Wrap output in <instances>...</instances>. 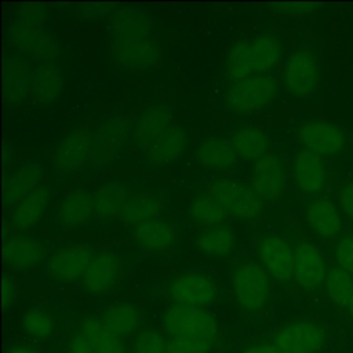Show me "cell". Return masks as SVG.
Segmentation results:
<instances>
[{"instance_id":"6da1fadb","label":"cell","mask_w":353,"mask_h":353,"mask_svg":"<svg viewBox=\"0 0 353 353\" xmlns=\"http://www.w3.org/2000/svg\"><path fill=\"white\" fill-rule=\"evenodd\" d=\"M109 50L113 62L123 70L153 69L160 61L161 48L149 14L135 6L116 10L109 22Z\"/></svg>"},{"instance_id":"7a4b0ae2","label":"cell","mask_w":353,"mask_h":353,"mask_svg":"<svg viewBox=\"0 0 353 353\" xmlns=\"http://www.w3.org/2000/svg\"><path fill=\"white\" fill-rule=\"evenodd\" d=\"M281 55V41L270 33H261L239 40L230 47L225 59V70L232 81L268 74L279 63Z\"/></svg>"},{"instance_id":"3957f363","label":"cell","mask_w":353,"mask_h":353,"mask_svg":"<svg viewBox=\"0 0 353 353\" xmlns=\"http://www.w3.org/2000/svg\"><path fill=\"white\" fill-rule=\"evenodd\" d=\"M279 94V83L272 74L244 77L226 88L225 106L236 114H252L268 108Z\"/></svg>"},{"instance_id":"277c9868","label":"cell","mask_w":353,"mask_h":353,"mask_svg":"<svg viewBox=\"0 0 353 353\" xmlns=\"http://www.w3.org/2000/svg\"><path fill=\"white\" fill-rule=\"evenodd\" d=\"M208 194L222 205L226 214L240 221L258 218L263 208V201L256 196L252 188L236 179L221 178L214 181Z\"/></svg>"},{"instance_id":"5b68a950","label":"cell","mask_w":353,"mask_h":353,"mask_svg":"<svg viewBox=\"0 0 353 353\" xmlns=\"http://www.w3.org/2000/svg\"><path fill=\"white\" fill-rule=\"evenodd\" d=\"M8 41L21 55L39 62H54L59 52V44L55 37L44 29V25L28 23L15 19L7 32Z\"/></svg>"},{"instance_id":"8992f818","label":"cell","mask_w":353,"mask_h":353,"mask_svg":"<svg viewBox=\"0 0 353 353\" xmlns=\"http://www.w3.org/2000/svg\"><path fill=\"white\" fill-rule=\"evenodd\" d=\"M232 288L239 306L248 313H256L266 305L270 294L269 273L262 265L243 263L233 273Z\"/></svg>"},{"instance_id":"52a82bcc","label":"cell","mask_w":353,"mask_h":353,"mask_svg":"<svg viewBox=\"0 0 353 353\" xmlns=\"http://www.w3.org/2000/svg\"><path fill=\"white\" fill-rule=\"evenodd\" d=\"M164 331L170 338H205L216 336L218 324L214 316L201 309L172 305L161 317Z\"/></svg>"},{"instance_id":"ba28073f","label":"cell","mask_w":353,"mask_h":353,"mask_svg":"<svg viewBox=\"0 0 353 353\" xmlns=\"http://www.w3.org/2000/svg\"><path fill=\"white\" fill-rule=\"evenodd\" d=\"M287 91L295 98L312 95L320 80V66L313 52L299 48L288 55L281 72Z\"/></svg>"},{"instance_id":"9c48e42d","label":"cell","mask_w":353,"mask_h":353,"mask_svg":"<svg viewBox=\"0 0 353 353\" xmlns=\"http://www.w3.org/2000/svg\"><path fill=\"white\" fill-rule=\"evenodd\" d=\"M168 294L174 305L204 307L216 296L214 281L203 273L188 272L176 276L168 285Z\"/></svg>"},{"instance_id":"30bf717a","label":"cell","mask_w":353,"mask_h":353,"mask_svg":"<svg viewBox=\"0 0 353 353\" xmlns=\"http://www.w3.org/2000/svg\"><path fill=\"white\" fill-rule=\"evenodd\" d=\"M94 256L95 252L88 245H65L50 256L47 262V272L55 281L73 283L83 279Z\"/></svg>"},{"instance_id":"8fae6325","label":"cell","mask_w":353,"mask_h":353,"mask_svg":"<svg viewBox=\"0 0 353 353\" xmlns=\"http://www.w3.org/2000/svg\"><path fill=\"white\" fill-rule=\"evenodd\" d=\"M303 148L317 156H334L345 149L346 139L339 127L325 120H307L298 128Z\"/></svg>"},{"instance_id":"7c38bea8","label":"cell","mask_w":353,"mask_h":353,"mask_svg":"<svg viewBox=\"0 0 353 353\" xmlns=\"http://www.w3.org/2000/svg\"><path fill=\"white\" fill-rule=\"evenodd\" d=\"M94 131L79 128L69 132L58 145L54 167L61 172H74L91 161Z\"/></svg>"},{"instance_id":"4fadbf2b","label":"cell","mask_w":353,"mask_h":353,"mask_svg":"<svg viewBox=\"0 0 353 353\" xmlns=\"http://www.w3.org/2000/svg\"><path fill=\"white\" fill-rule=\"evenodd\" d=\"M130 132V124L123 117H112L103 121L94 132L91 163L102 167L113 161Z\"/></svg>"},{"instance_id":"5bb4252c","label":"cell","mask_w":353,"mask_h":353,"mask_svg":"<svg viewBox=\"0 0 353 353\" xmlns=\"http://www.w3.org/2000/svg\"><path fill=\"white\" fill-rule=\"evenodd\" d=\"M251 188L262 201H277L285 188V171L281 160L266 154L255 161L251 174Z\"/></svg>"},{"instance_id":"9a60e30c","label":"cell","mask_w":353,"mask_h":353,"mask_svg":"<svg viewBox=\"0 0 353 353\" xmlns=\"http://www.w3.org/2000/svg\"><path fill=\"white\" fill-rule=\"evenodd\" d=\"M272 342L288 353H316L324 343V334L313 323L294 321L277 330Z\"/></svg>"},{"instance_id":"2e32d148","label":"cell","mask_w":353,"mask_h":353,"mask_svg":"<svg viewBox=\"0 0 353 353\" xmlns=\"http://www.w3.org/2000/svg\"><path fill=\"white\" fill-rule=\"evenodd\" d=\"M258 256L265 270L279 281L294 277V248L281 237L265 236L256 245Z\"/></svg>"},{"instance_id":"e0dca14e","label":"cell","mask_w":353,"mask_h":353,"mask_svg":"<svg viewBox=\"0 0 353 353\" xmlns=\"http://www.w3.org/2000/svg\"><path fill=\"white\" fill-rule=\"evenodd\" d=\"M327 266L320 250L309 243L299 241L294 248V279L307 290L317 288L325 281Z\"/></svg>"},{"instance_id":"ac0fdd59","label":"cell","mask_w":353,"mask_h":353,"mask_svg":"<svg viewBox=\"0 0 353 353\" xmlns=\"http://www.w3.org/2000/svg\"><path fill=\"white\" fill-rule=\"evenodd\" d=\"M172 124L170 108L163 103H153L137 117L132 125V141L139 150L145 152Z\"/></svg>"},{"instance_id":"d6986e66","label":"cell","mask_w":353,"mask_h":353,"mask_svg":"<svg viewBox=\"0 0 353 353\" xmlns=\"http://www.w3.org/2000/svg\"><path fill=\"white\" fill-rule=\"evenodd\" d=\"M120 262L117 256L110 251H102L95 254L88 265L81 284L90 294L101 295L110 291L119 281Z\"/></svg>"},{"instance_id":"ffe728a7","label":"cell","mask_w":353,"mask_h":353,"mask_svg":"<svg viewBox=\"0 0 353 353\" xmlns=\"http://www.w3.org/2000/svg\"><path fill=\"white\" fill-rule=\"evenodd\" d=\"M65 85L62 69L55 62H40L30 77V98L40 106H48L55 102Z\"/></svg>"},{"instance_id":"44dd1931","label":"cell","mask_w":353,"mask_h":353,"mask_svg":"<svg viewBox=\"0 0 353 353\" xmlns=\"http://www.w3.org/2000/svg\"><path fill=\"white\" fill-rule=\"evenodd\" d=\"M46 255V247L36 239L25 234H11L3 248L6 265L12 270H29L36 268Z\"/></svg>"},{"instance_id":"7402d4cb","label":"cell","mask_w":353,"mask_h":353,"mask_svg":"<svg viewBox=\"0 0 353 353\" xmlns=\"http://www.w3.org/2000/svg\"><path fill=\"white\" fill-rule=\"evenodd\" d=\"M32 70L25 58L10 57L4 63V99L8 108L19 106L30 95Z\"/></svg>"},{"instance_id":"603a6c76","label":"cell","mask_w":353,"mask_h":353,"mask_svg":"<svg viewBox=\"0 0 353 353\" xmlns=\"http://www.w3.org/2000/svg\"><path fill=\"white\" fill-rule=\"evenodd\" d=\"M188 141L186 131L181 125L172 124L143 152L145 161L153 167H164L183 153Z\"/></svg>"},{"instance_id":"cb8c5ba5","label":"cell","mask_w":353,"mask_h":353,"mask_svg":"<svg viewBox=\"0 0 353 353\" xmlns=\"http://www.w3.org/2000/svg\"><path fill=\"white\" fill-rule=\"evenodd\" d=\"M294 179L301 192L317 194L327 181V171L320 156L303 149L294 159Z\"/></svg>"},{"instance_id":"d4e9b609","label":"cell","mask_w":353,"mask_h":353,"mask_svg":"<svg viewBox=\"0 0 353 353\" xmlns=\"http://www.w3.org/2000/svg\"><path fill=\"white\" fill-rule=\"evenodd\" d=\"M92 216V194L84 190H73L68 193L57 208V221L66 229L80 228L88 223Z\"/></svg>"},{"instance_id":"484cf974","label":"cell","mask_w":353,"mask_h":353,"mask_svg":"<svg viewBox=\"0 0 353 353\" xmlns=\"http://www.w3.org/2000/svg\"><path fill=\"white\" fill-rule=\"evenodd\" d=\"M197 161L207 170L225 172L234 167L237 154L230 143L218 137H210L200 142L196 149Z\"/></svg>"},{"instance_id":"4316f807","label":"cell","mask_w":353,"mask_h":353,"mask_svg":"<svg viewBox=\"0 0 353 353\" xmlns=\"http://www.w3.org/2000/svg\"><path fill=\"white\" fill-rule=\"evenodd\" d=\"M134 239L145 252L160 254L175 243V230L167 221L156 218L137 225Z\"/></svg>"},{"instance_id":"83f0119b","label":"cell","mask_w":353,"mask_h":353,"mask_svg":"<svg viewBox=\"0 0 353 353\" xmlns=\"http://www.w3.org/2000/svg\"><path fill=\"white\" fill-rule=\"evenodd\" d=\"M43 170L39 164L30 163L17 168L6 181L4 203L7 207H15L21 200L40 186Z\"/></svg>"},{"instance_id":"f1b7e54d","label":"cell","mask_w":353,"mask_h":353,"mask_svg":"<svg viewBox=\"0 0 353 353\" xmlns=\"http://www.w3.org/2000/svg\"><path fill=\"white\" fill-rule=\"evenodd\" d=\"M48 203L50 190L47 186L40 185L12 208L11 222L14 228L19 232L32 229L44 215Z\"/></svg>"},{"instance_id":"f546056e","label":"cell","mask_w":353,"mask_h":353,"mask_svg":"<svg viewBox=\"0 0 353 353\" xmlns=\"http://www.w3.org/2000/svg\"><path fill=\"white\" fill-rule=\"evenodd\" d=\"M131 193L130 188L120 182H108L101 185L92 193L94 215L101 219L119 218Z\"/></svg>"},{"instance_id":"4dcf8cb0","label":"cell","mask_w":353,"mask_h":353,"mask_svg":"<svg viewBox=\"0 0 353 353\" xmlns=\"http://www.w3.org/2000/svg\"><path fill=\"white\" fill-rule=\"evenodd\" d=\"M306 222L321 237H332L342 229L339 211L328 199H314L307 204Z\"/></svg>"},{"instance_id":"1f68e13d","label":"cell","mask_w":353,"mask_h":353,"mask_svg":"<svg viewBox=\"0 0 353 353\" xmlns=\"http://www.w3.org/2000/svg\"><path fill=\"white\" fill-rule=\"evenodd\" d=\"M161 200L154 193H131L124 204L119 221L127 225H141L143 222L156 219L161 214Z\"/></svg>"},{"instance_id":"d6a6232c","label":"cell","mask_w":353,"mask_h":353,"mask_svg":"<svg viewBox=\"0 0 353 353\" xmlns=\"http://www.w3.org/2000/svg\"><path fill=\"white\" fill-rule=\"evenodd\" d=\"M230 143L239 157L250 161L261 160L269 150L268 135L263 130L254 125H245L236 130Z\"/></svg>"},{"instance_id":"836d02e7","label":"cell","mask_w":353,"mask_h":353,"mask_svg":"<svg viewBox=\"0 0 353 353\" xmlns=\"http://www.w3.org/2000/svg\"><path fill=\"white\" fill-rule=\"evenodd\" d=\"M80 334L85 338L95 353H124V346L102 320L87 319L80 327Z\"/></svg>"},{"instance_id":"e575fe53","label":"cell","mask_w":353,"mask_h":353,"mask_svg":"<svg viewBox=\"0 0 353 353\" xmlns=\"http://www.w3.org/2000/svg\"><path fill=\"white\" fill-rule=\"evenodd\" d=\"M234 234L226 225L207 226L196 237V247L208 256H226L234 248Z\"/></svg>"},{"instance_id":"d590c367","label":"cell","mask_w":353,"mask_h":353,"mask_svg":"<svg viewBox=\"0 0 353 353\" xmlns=\"http://www.w3.org/2000/svg\"><path fill=\"white\" fill-rule=\"evenodd\" d=\"M101 320L121 338L137 330L139 324V313L131 303H114L105 309Z\"/></svg>"},{"instance_id":"8d00e7d4","label":"cell","mask_w":353,"mask_h":353,"mask_svg":"<svg viewBox=\"0 0 353 353\" xmlns=\"http://www.w3.org/2000/svg\"><path fill=\"white\" fill-rule=\"evenodd\" d=\"M189 215L194 222L215 226L221 225L226 216L222 205L211 194H199L189 204Z\"/></svg>"},{"instance_id":"74e56055","label":"cell","mask_w":353,"mask_h":353,"mask_svg":"<svg viewBox=\"0 0 353 353\" xmlns=\"http://www.w3.org/2000/svg\"><path fill=\"white\" fill-rule=\"evenodd\" d=\"M325 290L330 299L336 305L347 303L350 295L353 294V279L343 269L335 266L331 268L325 277Z\"/></svg>"},{"instance_id":"f35d334b","label":"cell","mask_w":353,"mask_h":353,"mask_svg":"<svg viewBox=\"0 0 353 353\" xmlns=\"http://www.w3.org/2000/svg\"><path fill=\"white\" fill-rule=\"evenodd\" d=\"M22 330L36 339H47L54 332V320L43 309H29L21 320Z\"/></svg>"},{"instance_id":"ab89813d","label":"cell","mask_w":353,"mask_h":353,"mask_svg":"<svg viewBox=\"0 0 353 353\" xmlns=\"http://www.w3.org/2000/svg\"><path fill=\"white\" fill-rule=\"evenodd\" d=\"M215 339L216 336L170 338L167 341V353H208Z\"/></svg>"},{"instance_id":"60d3db41","label":"cell","mask_w":353,"mask_h":353,"mask_svg":"<svg viewBox=\"0 0 353 353\" xmlns=\"http://www.w3.org/2000/svg\"><path fill=\"white\" fill-rule=\"evenodd\" d=\"M167 341L159 331L145 330L135 338L132 353H167Z\"/></svg>"},{"instance_id":"b9f144b4","label":"cell","mask_w":353,"mask_h":353,"mask_svg":"<svg viewBox=\"0 0 353 353\" xmlns=\"http://www.w3.org/2000/svg\"><path fill=\"white\" fill-rule=\"evenodd\" d=\"M335 261L338 268L343 269L349 274L353 273V237L345 236L335 245Z\"/></svg>"},{"instance_id":"7bdbcfd3","label":"cell","mask_w":353,"mask_h":353,"mask_svg":"<svg viewBox=\"0 0 353 353\" xmlns=\"http://www.w3.org/2000/svg\"><path fill=\"white\" fill-rule=\"evenodd\" d=\"M46 18H47V10L41 4L25 3L22 6H19L17 19H21V21L28 22V23L44 25Z\"/></svg>"},{"instance_id":"ee69618b","label":"cell","mask_w":353,"mask_h":353,"mask_svg":"<svg viewBox=\"0 0 353 353\" xmlns=\"http://www.w3.org/2000/svg\"><path fill=\"white\" fill-rule=\"evenodd\" d=\"M117 4L113 3H88L76 7V12L83 18L101 19L108 14H113Z\"/></svg>"},{"instance_id":"f6af8a7d","label":"cell","mask_w":353,"mask_h":353,"mask_svg":"<svg viewBox=\"0 0 353 353\" xmlns=\"http://www.w3.org/2000/svg\"><path fill=\"white\" fill-rule=\"evenodd\" d=\"M270 7L280 12V14H287V15H302L314 11L320 4L317 3H302V1H294V3H274L270 4Z\"/></svg>"},{"instance_id":"bcb514c9","label":"cell","mask_w":353,"mask_h":353,"mask_svg":"<svg viewBox=\"0 0 353 353\" xmlns=\"http://www.w3.org/2000/svg\"><path fill=\"white\" fill-rule=\"evenodd\" d=\"M339 205L343 214L353 221V183H349L342 189L341 197H339Z\"/></svg>"},{"instance_id":"7dc6e473","label":"cell","mask_w":353,"mask_h":353,"mask_svg":"<svg viewBox=\"0 0 353 353\" xmlns=\"http://www.w3.org/2000/svg\"><path fill=\"white\" fill-rule=\"evenodd\" d=\"M15 299V284L10 277L3 279V287H1V301H3V307L8 309Z\"/></svg>"},{"instance_id":"c3c4849f","label":"cell","mask_w":353,"mask_h":353,"mask_svg":"<svg viewBox=\"0 0 353 353\" xmlns=\"http://www.w3.org/2000/svg\"><path fill=\"white\" fill-rule=\"evenodd\" d=\"M241 353H288L287 350L279 347L273 342L270 343H254L247 346Z\"/></svg>"},{"instance_id":"681fc988","label":"cell","mask_w":353,"mask_h":353,"mask_svg":"<svg viewBox=\"0 0 353 353\" xmlns=\"http://www.w3.org/2000/svg\"><path fill=\"white\" fill-rule=\"evenodd\" d=\"M70 353H95L85 338L79 332L70 341Z\"/></svg>"},{"instance_id":"f907efd6","label":"cell","mask_w":353,"mask_h":353,"mask_svg":"<svg viewBox=\"0 0 353 353\" xmlns=\"http://www.w3.org/2000/svg\"><path fill=\"white\" fill-rule=\"evenodd\" d=\"M7 353H39L36 349L26 345H17L7 350Z\"/></svg>"},{"instance_id":"816d5d0a","label":"cell","mask_w":353,"mask_h":353,"mask_svg":"<svg viewBox=\"0 0 353 353\" xmlns=\"http://www.w3.org/2000/svg\"><path fill=\"white\" fill-rule=\"evenodd\" d=\"M346 307H347L349 314L353 317V294L350 295V298H349V301H347V303H346Z\"/></svg>"}]
</instances>
